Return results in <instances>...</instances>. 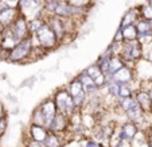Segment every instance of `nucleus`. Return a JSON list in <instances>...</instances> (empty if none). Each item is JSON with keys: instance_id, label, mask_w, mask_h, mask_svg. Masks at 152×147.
Returning <instances> with one entry per match:
<instances>
[{"instance_id": "f257e3e1", "label": "nucleus", "mask_w": 152, "mask_h": 147, "mask_svg": "<svg viewBox=\"0 0 152 147\" xmlns=\"http://www.w3.org/2000/svg\"><path fill=\"white\" fill-rule=\"evenodd\" d=\"M35 42L32 35H30L27 39L20 40L19 43L7 53L6 62L12 65H28L32 64V50H34Z\"/></svg>"}, {"instance_id": "f03ea898", "label": "nucleus", "mask_w": 152, "mask_h": 147, "mask_svg": "<svg viewBox=\"0 0 152 147\" xmlns=\"http://www.w3.org/2000/svg\"><path fill=\"white\" fill-rule=\"evenodd\" d=\"M32 38H34L35 45L42 47L43 50H46L49 54L51 51H54V50L61 49V45L57 35L53 32V30L46 23H43V26L32 35Z\"/></svg>"}, {"instance_id": "7ed1b4c3", "label": "nucleus", "mask_w": 152, "mask_h": 147, "mask_svg": "<svg viewBox=\"0 0 152 147\" xmlns=\"http://www.w3.org/2000/svg\"><path fill=\"white\" fill-rule=\"evenodd\" d=\"M51 97H53V100H54L55 105H57L58 112H62L70 118V116L77 111V108H75V105H74V101H73V97L70 96V93L67 92L65 85L55 88Z\"/></svg>"}, {"instance_id": "20e7f679", "label": "nucleus", "mask_w": 152, "mask_h": 147, "mask_svg": "<svg viewBox=\"0 0 152 147\" xmlns=\"http://www.w3.org/2000/svg\"><path fill=\"white\" fill-rule=\"evenodd\" d=\"M120 57L124 60L125 65L135 66L140 60H143V47L137 40H125L121 46Z\"/></svg>"}, {"instance_id": "39448f33", "label": "nucleus", "mask_w": 152, "mask_h": 147, "mask_svg": "<svg viewBox=\"0 0 152 147\" xmlns=\"http://www.w3.org/2000/svg\"><path fill=\"white\" fill-rule=\"evenodd\" d=\"M65 87H66L67 92L70 93V96L73 97V101H74L75 108L80 110V111H82L83 108H85L86 97H88V95H86L85 90H83L82 84L80 82V80H78L75 76H72Z\"/></svg>"}, {"instance_id": "423d86ee", "label": "nucleus", "mask_w": 152, "mask_h": 147, "mask_svg": "<svg viewBox=\"0 0 152 147\" xmlns=\"http://www.w3.org/2000/svg\"><path fill=\"white\" fill-rule=\"evenodd\" d=\"M43 1L45 0H18V10L27 19L42 15Z\"/></svg>"}, {"instance_id": "0eeeda50", "label": "nucleus", "mask_w": 152, "mask_h": 147, "mask_svg": "<svg viewBox=\"0 0 152 147\" xmlns=\"http://www.w3.org/2000/svg\"><path fill=\"white\" fill-rule=\"evenodd\" d=\"M10 31V34L14 38H16L18 40H23L27 39L30 37V31H28V23H27V18L23 16L22 14H19V16L14 20V23L10 27H7Z\"/></svg>"}, {"instance_id": "6e6552de", "label": "nucleus", "mask_w": 152, "mask_h": 147, "mask_svg": "<svg viewBox=\"0 0 152 147\" xmlns=\"http://www.w3.org/2000/svg\"><path fill=\"white\" fill-rule=\"evenodd\" d=\"M38 107L40 108V111H42V113H43V118H45V127L49 130L50 123L53 121L54 116L57 115V112H58L57 105H55V103H54V100H53L51 95L43 98V100L38 104Z\"/></svg>"}, {"instance_id": "1a4fd4ad", "label": "nucleus", "mask_w": 152, "mask_h": 147, "mask_svg": "<svg viewBox=\"0 0 152 147\" xmlns=\"http://www.w3.org/2000/svg\"><path fill=\"white\" fill-rule=\"evenodd\" d=\"M69 128H70V118L62 112H57V115L54 116L53 121L49 126V131L55 134H61V135H67Z\"/></svg>"}, {"instance_id": "9d476101", "label": "nucleus", "mask_w": 152, "mask_h": 147, "mask_svg": "<svg viewBox=\"0 0 152 147\" xmlns=\"http://www.w3.org/2000/svg\"><path fill=\"white\" fill-rule=\"evenodd\" d=\"M112 80L116 81V82H118V84H132V82H135V81L137 80V78H136L135 66L124 65L123 68H120V69L112 76Z\"/></svg>"}, {"instance_id": "9b49d317", "label": "nucleus", "mask_w": 152, "mask_h": 147, "mask_svg": "<svg viewBox=\"0 0 152 147\" xmlns=\"http://www.w3.org/2000/svg\"><path fill=\"white\" fill-rule=\"evenodd\" d=\"M133 97H135L136 103L139 104V107L143 110L144 113H148V115H152V100L149 97V92L148 89L140 87L135 90L133 93Z\"/></svg>"}, {"instance_id": "f8f14e48", "label": "nucleus", "mask_w": 152, "mask_h": 147, "mask_svg": "<svg viewBox=\"0 0 152 147\" xmlns=\"http://www.w3.org/2000/svg\"><path fill=\"white\" fill-rule=\"evenodd\" d=\"M137 131H139L137 126H136L135 123H132V121H128V120L123 121L120 126L116 127V132H117L124 140L129 142V143H131L132 139L135 138V135L137 134Z\"/></svg>"}, {"instance_id": "ddd939ff", "label": "nucleus", "mask_w": 152, "mask_h": 147, "mask_svg": "<svg viewBox=\"0 0 152 147\" xmlns=\"http://www.w3.org/2000/svg\"><path fill=\"white\" fill-rule=\"evenodd\" d=\"M135 72H136V78L140 82L149 81L152 77V64L143 58L135 65Z\"/></svg>"}, {"instance_id": "4468645a", "label": "nucleus", "mask_w": 152, "mask_h": 147, "mask_svg": "<svg viewBox=\"0 0 152 147\" xmlns=\"http://www.w3.org/2000/svg\"><path fill=\"white\" fill-rule=\"evenodd\" d=\"M140 18H141V15H140L139 6L131 7V8L126 10V11L124 12V15L121 16L118 27H125V26H129V24H136V22H137Z\"/></svg>"}, {"instance_id": "2eb2a0df", "label": "nucleus", "mask_w": 152, "mask_h": 147, "mask_svg": "<svg viewBox=\"0 0 152 147\" xmlns=\"http://www.w3.org/2000/svg\"><path fill=\"white\" fill-rule=\"evenodd\" d=\"M75 77H77L78 80H80V82L82 84V88H83V90H85L86 95H92V93L100 90V89H97V87H96V84H94V81H93V78L90 77V76L88 74L85 70L78 72L77 74H75Z\"/></svg>"}, {"instance_id": "dca6fc26", "label": "nucleus", "mask_w": 152, "mask_h": 147, "mask_svg": "<svg viewBox=\"0 0 152 147\" xmlns=\"http://www.w3.org/2000/svg\"><path fill=\"white\" fill-rule=\"evenodd\" d=\"M47 134H49V130L45 126H39V124H34V123L28 124V130H27L28 138L38 140V142H43L46 139Z\"/></svg>"}, {"instance_id": "f3484780", "label": "nucleus", "mask_w": 152, "mask_h": 147, "mask_svg": "<svg viewBox=\"0 0 152 147\" xmlns=\"http://www.w3.org/2000/svg\"><path fill=\"white\" fill-rule=\"evenodd\" d=\"M19 14L20 12L18 8H7L0 11V27H3V29L10 27L14 23V20L19 16Z\"/></svg>"}, {"instance_id": "a211bd4d", "label": "nucleus", "mask_w": 152, "mask_h": 147, "mask_svg": "<svg viewBox=\"0 0 152 147\" xmlns=\"http://www.w3.org/2000/svg\"><path fill=\"white\" fill-rule=\"evenodd\" d=\"M18 43H19V40L10 34L8 29H4L3 30V37H1V42H0V49L8 53L10 50L14 49Z\"/></svg>"}, {"instance_id": "6ab92c4d", "label": "nucleus", "mask_w": 152, "mask_h": 147, "mask_svg": "<svg viewBox=\"0 0 152 147\" xmlns=\"http://www.w3.org/2000/svg\"><path fill=\"white\" fill-rule=\"evenodd\" d=\"M63 136L65 135H61V134H55V132L49 131L46 139L43 140V144H45V147H63L65 146Z\"/></svg>"}, {"instance_id": "aec40b11", "label": "nucleus", "mask_w": 152, "mask_h": 147, "mask_svg": "<svg viewBox=\"0 0 152 147\" xmlns=\"http://www.w3.org/2000/svg\"><path fill=\"white\" fill-rule=\"evenodd\" d=\"M125 65L124 60L120 57V55H112V58L109 60V64H108V72H106V77L112 78V76L117 72L120 68H123Z\"/></svg>"}, {"instance_id": "412c9836", "label": "nucleus", "mask_w": 152, "mask_h": 147, "mask_svg": "<svg viewBox=\"0 0 152 147\" xmlns=\"http://www.w3.org/2000/svg\"><path fill=\"white\" fill-rule=\"evenodd\" d=\"M27 23H28L30 35H34L35 32L43 26V23H45V14L38 15V16H34V18H30V19H27Z\"/></svg>"}, {"instance_id": "4be33fe9", "label": "nucleus", "mask_w": 152, "mask_h": 147, "mask_svg": "<svg viewBox=\"0 0 152 147\" xmlns=\"http://www.w3.org/2000/svg\"><path fill=\"white\" fill-rule=\"evenodd\" d=\"M121 31H123L124 42H125V40H136L137 39V30H136L135 24H129V26L121 27Z\"/></svg>"}, {"instance_id": "5701e85b", "label": "nucleus", "mask_w": 152, "mask_h": 147, "mask_svg": "<svg viewBox=\"0 0 152 147\" xmlns=\"http://www.w3.org/2000/svg\"><path fill=\"white\" fill-rule=\"evenodd\" d=\"M69 4H72L73 7L85 10V11H90L92 7L96 4V0H66Z\"/></svg>"}, {"instance_id": "b1692460", "label": "nucleus", "mask_w": 152, "mask_h": 147, "mask_svg": "<svg viewBox=\"0 0 152 147\" xmlns=\"http://www.w3.org/2000/svg\"><path fill=\"white\" fill-rule=\"evenodd\" d=\"M135 26H136V30H137V35L152 31V26H151V23H149V20L144 19V18H140V19L136 22Z\"/></svg>"}, {"instance_id": "393cba45", "label": "nucleus", "mask_w": 152, "mask_h": 147, "mask_svg": "<svg viewBox=\"0 0 152 147\" xmlns=\"http://www.w3.org/2000/svg\"><path fill=\"white\" fill-rule=\"evenodd\" d=\"M30 123H34V124H39V126H45V118H43V113L40 111V108L34 107L31 112V119H30Z\"/></svg>"}, {"instance_id": "a878e982", "label": "nucleus", "mask_w": 152, "mask_h": 147, "mask_svg": "<svg viewBox=\"0 0 152 147\" xmlns=\"http://www.w3.org/2000/svg\"><path fill=\"white\" fill-rule=\"evenodd\" d=\"M8 124H10V119H8V111L0 115V139L4 136V134L8 130Z\"/></svg>"}, {"instance_id": "bb28decb", "label": "nucleus", "mask_w": 152, "mask_h": 147, "mask_svg": "<svg viewBox=\"0 0 152 147\" xmlns=\"http://www.w3.org/2000/svg\"><path fill=\"white\" fill-rule=\"evenodd\" d=\"M139 10H140V15L141 18H144V19L149 20L152 18V7L148 6V4H141V6H139Z\"/></svg>"}, {"instance_id": "cd10ccee", "label": "nucleus", "mask_w": 152, "mask_h": 147, "mask_svg": "<svg viewBox=\"0 0 152 147\" xmlns=\"http://www.w3.org/2000/svg\"><path fill=\"white\" fill-rule=\"evenodd\" d=\"M121 46H123V43H118V42H110L108 46H106V49L109 50L110 53H112L113 55H120L121 53Z\"/></svg>"}, {"instance_id": "c85d7f7f", "label": "nucleus", "mask_w": 152, "mask_h": 147, "mask_svg": "<svg viewBox=\"0 0 152 147\" xmlns=\"http://www.w3.org/2000/svg\"><path fill=\"white\" fill-rule=\"evenodd\" d=\"M24 147H45V144H43V142H38V140H34V139H31V138H27Z\"/></svg>"}, {"instance_id": "c756f323", "label": "nucleus", "mask_w": 152, "mask_h": 147, "mask_svg": "<svg viewBox=\"0 0 152 147\" xmlns=\"http://www.w3.org/2000/svg\"><path fill=\"white\" fill-rule=\"evenodd\" d=\"M113 42H118V43H124V38H123V31H121V27H117L115 35H113Z\"/></svg>"}, {"instance_id": "7c9ffc66", "label": "nucleus", "mask_w": 152, "mask_h": 147, "mask_svg": "<svg viewBox=\"0 0 152 147\" xmlns=\"http://www.w3.org/2000/svg\"><path fill=\"white\" fill-rule=\"evenodd\" d=\"M35 80H37V78H35L34 76H31V77H28V78H26V80L22 81V84H20V87H22V88H24V87L32 88V85L35 84Z\"/></svg>"}, {"instance_id": "2f4dec72", "label": "nucleus", "mask_w": 152, "mask_h": 147, "mask_svg": "<svg viewBox=\"0 0 152 147\" xmlns=\"http://www.w3.org/2000/svg\"><path fill=\"white\" fill-rule=\"evenodd\" d=\"M4 98H6V100H8L10 103H12L14 105H16V104H18V97L15 95H12V93H7Z\"/></svg>"}, {"instance_id": "473e14b6", "label": "nucleus", "mask_w": 152, "mask_h": 147, "mask_svg": "<svg viewBox=\"0 0 152 147\" xmlns=\"http://www.w3.org/2000/svg\"><path fill=\"white\" fill-rule=\"evenodd\" d=\"M4 112H7V108H6V105H4V103L1 101V98H0V115Z\"/></svg>"}, {"instance_id": "72a5a7b5", "label": "nucleus", "mask_w": 152, "mask_h": 147, "mask_svg": "<svg viewBox=\"0 0 152 147\" xmlns=\"http://www.w3.org/2000/svg\"><path fill=\"white\" fill-rule=\"evenodd\" d=\"M145 4H148V6L152 7V0H145Z\"/></svg>"}, {"instance_id": "f704fd0d", "label": "nucleus", "mask_w": 152, "mask_h": 147, "mask_svg": "<svg viewBox=\"0 0 152 147\" xmlns=\"http://www.w3.org/2000/svg\"><path fill=\"white\" fill-rule=\"evenodd\" d=\"M148 92H149V97H151V100H152V88L148 90Z\"/></svg>"}, {"instance_id": "c9c22d12", "label": "nucleus", "mask_w": 152, "mask_h": 147, "mask_svg": "<svg viewBox=\"0 0 152 147\" xmlns=\"http://www.w3.org/2000/svg\"><path fill=\"white\" fill-rule=\"evenodd\" d=\"M149 84H151V88H152V77H151V80H149Z\"/></svg>"}, {"instance_id": "e433bc0d", "label": "nucleus", "mask_w": 152, "mask_h": 147, "mask_svg": "<svg viewBox=\"0 0 152 147\" xmlns=\"http://www.w3.org/2000/svg\"><path fill=\"white\" fill-rule=\"evenodd\" d=\"M149 23H151V26H152V18H151V19H149Z\"/></svg>"}]
</instances>
